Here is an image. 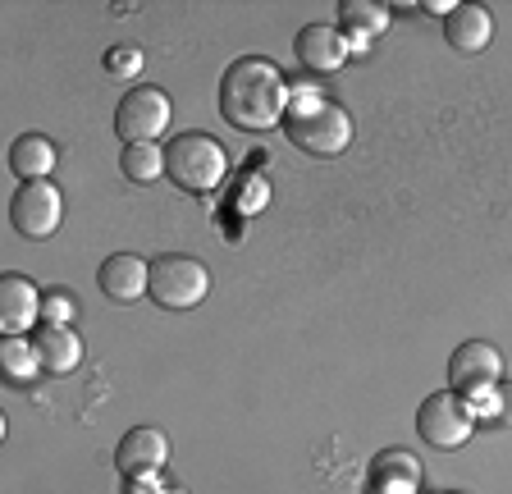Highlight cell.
I'll return each instance as SVG.
<instances>
[{
	"mask_svg": "<svg viewBox=\"0 0 512 494\" xmlns=\"http://www.w3.org/2000/svg\"><path fill=\"white\" fill-rule=\"evenodd\" d=\"M119 170H124L128 183L151 188V183L165 174V151H160L156 142H133V147H124V156H119Z\"/></svg>",
	"mask_w": 512,
	"mask_h": 494,
	"instance_id": "ac0fdd59",
	"label": "cell"
},
{
	"mask_svg": "<svg viewBox=\"0 0 512 494\" xmlns=\"http://www.w3.org/2000/svg\"><path fill=\"white\" fill-rule=\"evenodd\" d=\"M96 284L106 293L110 302H142L151 293V266L138 257V252H115V257L101 261L96 270Z\"/></svg>",
	"mask_w": 512,
	"mask_h": 494,
	"instance_id": "8fae6325",
	"label": "cell"
},
{
	"mask_svg": "<svg viewBox=\"0 0 512 494\" xmlns=\"http://www.w3.org/2000/svg\"><path fill=\"white\" fill-rule=\"evenodd\" d=\"M293 55L298 65H307L311 74H334V69L348 65V37L334 23H307L298 37H293Z\"/></svg>",
	"mask_w": 512,
	"mask_h": 494,
	"instance_id": "9c48e42d",
	"label": "cell"
},
{
	"mask_svg": "<svg viewBox=\"0 0 512 494\" xmlns=\"http://www.w3.org/2000/svg\"><path fill=\"white\" fill-rule=\"evenodd\" d=\"M288 97L293 92H288L284 74L270 60H261V55L234 60L220 78V115L229 129H243V133L275 129L288 110Z\"/></svg>",
	"mask_w": 512,
	"mask_h": 494,
	"instance_id": "6da1fadb",
	"label": "cell"
},
{
	"mask_svg": "<svg viewBox=\"0 0 512 494\" xmlns=\"http://www.w3.org/2000/svg\"><path fill=\"white\" fill-rule=\"evenodd\" d=\"M453 494H462V490H453Z\"/></svg>",
	"mask_w": 512,
	"mask_h": 494,
	"instance_id": "cb8c5ba5",
	"label": "cell"
},
{
	"mask_svg": "<svg viewBox=\"0 0 512 494\" xmlns=\"http://www.w3.org/2000/svg\"><path fill=\"white\" fill-rule=\"evenodd\" d=\"M211 293V270L206 261L188 257V252H165L151 261V302L165 312H192L202 307Z\"/></svg>",
	"mask_w": 512,
	"mask_h": 494,
	"instance_id": "277c9868",
	"label": "cell"
},
{
	"mask_svg": "<svg viewBox=\"0 0 512 494\" xmlns=\"http://www.w3.org/2000/svg\"><path fill=\"white\" fill-rule=\"evenodd\" d=\"M78 316V298L69 289H46L42 293V321L46 325H69Z\"/></svg>",
	"mask_w": 512,
	"mask_h": 494,
	"instance_id": "44dd1931",
	"label": "cell"
},
{
	"mask_svg": "<svg viewBox=\"0 0 512 494\" xmlns=\"http://www.w3.org/2000/svg\"><path fill=\"white\" fill-rule=\"evenodd\" d=\"M142 69H147V55H142V46L124 42V46H110V51H106V74L110 78H138Z\"/></svg>",
	"mask_w": 512,
	"mask_h": 494,
	"instance_id": "ffe728a7",
	"label": "cell"
},
{
	"mask_svg": "<svg viewBox=\"0 0 512 494\" xmlns=\"http://www.w3.org/2000/svg\"><path fill=\"white\" fill-rule=\"evenodd\" d=\"M160 494H188V490H183V485H170V490H160Z\"/></svg>",
	"mask_w": 512,
	"mask_h": 494,
	"instance_id": "603a6c76",
	"label": "cell"
},
{
	"mask_svg": "<svg viewBox=\"0 0 512 494\" xmlns=\"http://www.w3.org/2000/svg\"><path fill=\"white\" fill-rule=\"evenodd\" d=\"M55 161H60V151H55V142L42 138V133H23V138H14V147H10V170L19 174L23 183L51 179Z\"/></svg>",
	"mask_w": 512,
	"mask_h": 494,
	"instance_id": "9a60e30c",
	"label": "cell"
},
{
	"mask_svg": "<svg viewBox=\"0 0 512 494\" xmlns=\"http://www.w3.org/2000/svg\"><path fill=\"white\" fill-rule=\"evenodd\" d=\"M284 133L298 151L330 161V156L348 151L352 115L334 97H325L316 83H298V92L288 97V110H284Z\"/></svg>",
	"mask_w": 512,
	"mask_h": 494,
	"instance_id": "7a4b0ae2",
	"label": "cell"
},
{
	"mask_svg": "<svg viewBox=\"0 0 512 494\" xmlns=\"http://www.w3.org/2000/svg\"><path fill=\"white\" fill-rule=\"evenodd\" d=\"M37 321H42V289L28 275L5 270V280H0V330L28 334Z\"/></svg>",
	"mask_w": 512,
	"mask_h": 494,
	"instance_id": "7c38bea8",
	"label": "cell"
},
{
	"mask_svg": "<svg viewBox=\"0 0 512 494\" xmlns=\"http://www.w3.org/2000/svg\"><path fill=\"white\" fill-rule=\"evenodd\" d=\"M32 344H37V357H42V371H51V376H69V371H78V362H83V339H78L69 325H37V334H32Z\"/></svg>",
	"mask_w": 512,
	"mask_h": 494,
	"instance_id": "5bb4252c",
	"label": "cell"
},
{
	"mask_svg": "<svg viewBox=\"0 0 512 494\" xmlns=\"http://www.w3.org/2000/svg\"><path fill=\"white\" fill-rule=\"evenodd\" d=\"M485 403H490V417L499 421V426H512V385H494L490 394H485Z\"/></svg>",
	"mask_w": 512,
	"mask_h": 494,
	"instance_id": "7402d4cb",
	"label": "cell"
},
{
	"mask_svg": "<svg viewBox=\"0 0 512 494\" xmlns=\"http://www.w3.org/2000/svg\"><path fill=\"white\" fill-rule=\"evenodd\" d=\"M416 430L430 449H462L476 435V412L462 394L453 389H435V394L416 408Z\"/></svg>",
	"mask_w": 512,
	"mask_h": 494,
	"instance_id": "5b68a950",
	"label": "cell"
},
{
	"mask_svg": "<svg viewBox=\"0 0 512 494\" xmlns=\"http://www.w3.org/2000/svg\"><path fill=\"white\" fill-rule=\"evenodd\" d=\"M339 23H343V37H348V51H362L371 37H380L389 28V10L375 5V0H343Z\"/></svg>",
	"mask_w": 512,
	"mask_h": 494,
	"instance_id": "2e32d148",
	"label": "cell"
},
{
	"mask_svg": "<svg viewBox=\"0 0 512 494\" xmlns=\"http://www.w3.org/2000/svg\"><path fill=\"white\" fill-rule=\"evenodd\" d=\"M503 380V353L485 339H467L448 357V385L462 398H485Z\"/></svg>",
	"mask_w": 512,
	"mask_h": 494,
	"instance_id": "ba28073f",
	"label": "cell"
},
{
	"mask_svg": "<svg viewBox=\"0 0 512 494\" xmlns=\"http://www.w3.org/2000/svg\"><path fill=\"white\" fill-rule=\"evenodd\" d=\"M444 37L458 55H480L494 37V14L485 5H453L444 14Z\"/></svg>",
	"mask_w": 512,
	"mask_h": 494,
	"instance_id": "4fadbf2b",
	"label": "cell"
},
{
	"mask_svg": "<svg viewBox=\"0 0 512 494\" xmlns=\"http://www.w3.org/2000/svg\"><path fill=\"white\" fill-rule=\"evenodd\" d=\"M165 174L179 183L183 193L206 197L224 183L229 156H224V147L215 138H206V133H179V138L165 147Z\"/></svg>",
	"mask_w": 512,
	"mask_h": 494,
	"instance_id": "3957f363",
	"label": "cell"
},
{
	"mask_svg": "<svg viewBox=\"0 0 512 494\" xmlns=\"http://www.w3.org/2000/svg\"><path fill=\"white\" fill-rule=\"evenodd\" d=\"M416 485H421V467H416L412 453L389 449V453L375 458V467H371V490L375 494H416Z\"/></svg>",
	"mask_w": 512,
	"mask_h": 494,
	"instance_id": "e0dca14e",
	"label": "cell"
},
{
	"mask_svg": "<svg viewBox=\"0 0 512 494\" xmlns=\"http://www.w3.org/2000/svg\"><path fill=\"white\" fill-rule=\"evenodd\" d=\"M170 115H174V106L156 83L133 87L115 106V133L124 138V147H133V142H156L160 133L170 129Z\"/></svg>",
	"mask_w": 512,
	"mask_h": 494,
	"instance_id": "52a82bcc",
	"label": "cell"
},
{
	"mask_svg": "<svg viewBox=\"0 0 512 494\" xmlns=\"http://www.w3.org/2000/svg\"><path fill=\"white\" fill-rule=\"evenodd\" d=\"M0 366H5V376H10L14 385H28V380L42 371L37 344L23 339V334H5V344H0Z\"/></svg>",
	"mask_w": 512,
	"mask_h": 494,
	"instance_id": "d6986e66",
	"label": "cell"
},
{
	"mask_svg": "<svg viewBox=\"0 0 512 494\" xmlns=\"http://www.w3.org/2000/svg\"><path fill=\"white\" fill-rule=\"evenodd\" d=\"M170 462V440L156 426H133L124 440L115 444V467L133 481V476H156Z\"/></svg>",
	"mask_w": 512,
	"mask_h": 494,
	"instance_id": "30bf717a",
	"label": "cell"
},
{
	"mask_svg": "<svg viewBox=\"0 0 512 494\" xmlns=\"http://www.w3.org/2000/svg\"><path fill=\"white\" fill-rule=\"evenodd\" d=\"M64 220V193L55 188L51 179H32V183H19V193L10 197V225L19 238L28 243H42L60 229Z\"/></svg>",
	"mask_w": 512,
	"mask_h": 494,
	"instance_id": "8992f818",
	"label": "cell"
}]
</instances>
